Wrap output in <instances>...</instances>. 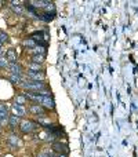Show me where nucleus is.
<instances>
[{"mask_svg": "<svg viewBox=\"0 0 138 157\" xmlns=\"http://www.w3.org/2000/svg\"><path fill=\"white\" fill-rule=\"evenodd\" d=\"M21 87H24L25 90L32 92H41L44 90H47V86L43 83V81H33V80H22Z\"/></svg>", "mask_w": 138, "mask_h": 157, "instance_id": "f257e3e1", "label": "nucleus"}, {"mask_svg": "<svg viewBox=\"0 0 138 157\" xmlns=\"http://www.w3.org/2000/svg\"><path fill=\"white\" fill-rule=\"evenodd\" d=\"M19 128H21V131L24 134H30V132H33V131H37L39 128H40V125H37L36 123L30 121V120H22V121L19 123Z\"/></svg>", "mask_w": 138, "mask_h": 157, "instance_id": "f03ea898", "label": "nucleus"}, {"mask_svg": "<svg viewBox=\"0 0 138 157\" xmlns=\"http://www.w3.org/2000/svg\"><path fill=\"white\" fill-rule=\"evenodd\" d=\"M32 39L37 43V46H44L46 47V44H47V33L46 32H43V30H39V32H35L32 35Z\"/></svg>", "mask_w": 138, "mask_h": 157, "instance_id": "7ed1b4c3", "label": "nucleus"}, {"mask_svg": "<svg viewBox=\"0 0 138 157\" xmlns=\"http://www.w3.org/2000/svg\"><path fill=\"white\" fill-rule=\"evenodd\" d=\"M28 78L29 80H33V81H43L46 78V75L44 72H36V71H29L28 69Z\"/></svg>", "mask_w": 138, "mask_h": 157, "instance_id": "20e7f679", "label": "nucleus"}, {"mask_svg": "<svg viewBox=\"0 0 138 157\" xmlns=\"http://www.w3.org/2000/svg\"><path fill=\"white\" fill-rule=\"evenodd\" d=\"M53 150L57 152L58 155H68V152H69L68 146L65 144H61V142H54L53 144Z\"/></svg>", "mask_w": 138, "mask_h": 157, "instance_id": "39448f33", "label": "nucleus"}, {"mask_svg": "<svg viewBox=\"0 0 138 157\" xmlns=\"http://www.w3.org/2000/svg\"><path fill=\"white\" fill-rule=\"evenodd\" d=\"M25 97H26V99L33 101V102L39 103V105H40L41 101H43V95H41L40 92H32V91H28L26 94H25Z\"/></svg>", "mask_w": 138, "mask_h": 157, "instance_id": "423d86ee", "label": "nucleus"}, {"mask_svg": "<svg viewBox=\"0 0 138 157\" xmlns=\"http://www.w3.org/2000/svg\"><path fill=\"white\" fill-rule=\"evenodd\" d=\"M8 71H10L11 76H21L22 75V68L18 62H14L8 65Z\"/></svg>", "mask_w": 138, "mask_h": 157, "instance_id": "0eeeda50", "label": "nucleus"}, {"mask_svg": "<svg viewBox=\"0 0 138 157\" xmlns=\"http://www.w3.org/2000/svg\"><path fill=\"white\" fill-rule=\"evenodd\" d=\"M8 109L6 105L0 103V124H6L8 121Z\"/></svg>", "mask_w": 138, "mask_h": 157, "instance_id": "6e6552de", "label": "nucleus"}, {"mask_svg": "<svg viewBox=\"0 0 138 157\" xmlns=\"http://www.w3.org/2000/svg\"><path fill=\"white\" fill-rule=\"evenodd\" d=\"M29 110L32 112L33 114H37V116H44V113H46V109L41 105H39V103H33L29 108Z\"/></svg>", "mask_w": 138, "mask_h": 157, "instance_id": "1a4fd4ad", "label": "nucleus"}, {"mask_svg": "<svg viewBox=\"0 0 138 157\" xmlns=\"http://www.w3.org/2000/svg\"><path fill=\"white\" fill-rule=\"evenodd\" d=\"M43 108H47V109H54L55 108V103H54V99H53V97L50 95V97H43V101H41L40 103Z\"/></svg>", "mask_w": 138, "mask_h": 157, "instance_id": "9d476101", "label": "nucleus"}, {"mask_svg": "<svg viewBox=\"0 0 138 157\" xmlns=\"http://www.w3.org/2000/svg\"><path fill=\"white\" fill-rule=\"evenodd\" d=\"M11 109H13V112H14V114L15 116H24L25 113H26V109L24 108V105H19V103H14L13 106H11Z\"/></svg>", "mask_w": 138, "mask_h": 157, "instance_id": "9b49d317", "label": "nucleus"}, {"mask_svg": "<svg viewBox=\"0 0 138 157\" xmlns=\"http://www.w3.org/2000/svg\"><path fill=\"white\" fill-rule=\"evenodd\" d=\"M36 120H37V123H39V125H43L44 128L46 127H50V124H51V121H50V119L49 117H46V116H40V117H36Z\"/></svg>", "mask_w": 138, "mask_h": 157, "instance_id": "f8f14e48", "label": "nucleus"}, {"mask_svg": "<svg viewBox=\"0 0 138 157\" xmlns=\"http://www.w3.org/2000/svg\"><path fill=\"white\" fill-rule=\"evenodd\" d=\"M6 58H7V61L8 62H11V63H14L17 61V52L14 51V50H8L7 51V54H6Z\"/></svg>", "mask_w": 138, "mask_h": 157, "instance_id": "ddd939ff", "label": "nucleus"}, {"mask_svg": "<svg viewBox=\"0 0 138 157\" xmlns=\"http://www.w3.org/2000/svg\"><path fill=\"white\" fill-rule=\"evenodd\" d=\"M24 46L29 47V48H36V47H37V43H36L32 37H28L26 40H24Z\"/></svg>", "mask_w": 138, "mask_h": 157, "instance_id": "4468645a", "label": "nucleus"}, {"mask_svg": "<svg viewBox=\"0 0 138 157\" xmlns=\"http://www.w3.org/2000/svg\"><path fill=\"white\" fill-rule=\"evenodd\" d=\"M44 57L46 55H39V54H33L32 55V61L35 63H39V65H41V63L44 62Z\"/></svg>", "mask_w": 138, "mask_h": 157, "instance_id": "2eb2a0df", "label": "nucleus"}, {"mask_svg": "<svg viewBox=\"0 0 138 157\" xmlns=\"http://www.w3.org/2000/svg\"><path fill=\"white\" fill-rule=\"evenodd\" d=\"M8 144H10L11 146H19L21 141H19V138H18L17 135H11L10 139H8Z\"/></svg>", "mask_w": 138, "mask_h": 157, "instance_id": "dca6fc26", "label": "nucleus"}, {"mask_svg": "<svg viewBox=\"0 0 138 157\" xmlns=\"http://www.w3.org/2000/svg\"><path fill=\"white\" fill-rule=\"evenodd\" d=\"M18 123H19V117H18V116L13 114V116L8 117V124H10L11 127H15V125L18 124Z\"/></svg>", "mask_w": 138, "mask_h": 157, "instance_id": "f3484780", "label": "nucleus"}, {"mask_svg": "<svg viewBox=\"0 0 138 157\" xmlns=\"http://www.w3.org/2000/svg\"><path fill=\"white\" fill-rule=\"evenodd\" d=\"M33 54L46 55V47H44V46H37L36 48H33Z\"/></svg>", "mask_w": 138, "mask_h": 157, "instance_id": "a211bd4d", "label": "nucleus"}, {"mask_svg": "<svg viewBox=\"0 0 138 157\" xmlns=\"http://www.w3.org/2000/svg\"><path fill=\"white\" fill-rule=\"evenodd\" d=\"M8 61H7V58H6V55H2L0 57V68L2 69H6V68H8Z\"/></svg>", "mask_w": 138, "mask_h": 157, "instance_id": "6ab92c4d", "label": "nucleus"}, {"mask_svg": "<svg viewBox=\"0 0 138 157\" xmlns=\"http://www.w3.org/2000/svg\"><path fill=\"white\" fill-rule=\"evenodd\" d=\"M25 101H26V97H25V94L17 95V98H15V102H17V103H19V105H24Z\"/></svg>", "mask_w": 138, "mask_h": 157, "instance_id": "aec40b11", "label": "nucleus"}, {"mask_svg": "<svg viewBox=\"0 0 138 157\" xmlns=\"http://www.w3.org/2000/svg\"><path fill=\"white\" fill-rule=\"evenodd\" d=\"M29 71H36V72H41V66L39 65V63H29Z\"/></svg>", "mask_w": 138, "mask_h": 157, "instance_id": "412c9836", "label": "nucleus"}, {"mask_svg": "<svg viewBox=\"0 0 138 157\" xmlns=\"http://www.w3.org/2000/svg\"><path fill=\"white\" fill-rule=\"evenodd\" d=\"M13 11L14 13H17V14H19V15H21L22 13H24V7H22V6H13Z\"/></svg>", "mask_w": 138, "mask_h": 157, "instance_id": "4be33fe9", "label": "nucleus"}, {"mask_svg": "<svg viewBox=\"0 0 138 157\" xmlns=\"http://www.w3.org/2000/svg\"><path fill=\"white\" fill-rule=\"evenodd\" d=\"M10 80L13 81V83H15V84H21L24 78H22L21 76H10Z\"/></svg>", "mask_w": 138, "mask_h": 157, "instance_id": "5701e85b", "label": "nucleus"}, {"mask_svg": "<svg viewBox=\"0 0 138 157\" xmlns=\"http://www.w3.org/2000/svg\"><path fill=\"white\" fill-rule=\"evenodd\" d=\"M8 40V36H7V33L6 32H3V30H0V41L2 43H6V41Z\"/></svg>", "mask_w": 138, "mask_h": 157, "instance_id": "b1692460", "label": "nucleus"}, {"mask_svg": "<svg viewBox=\"0 0 138 157\" xmlns=\"http://www.w3.org/2000/svg\"><path fill=\"white\" fill-rule=\"evenodd\" d=\"M40 155L43 156V157H55V156H54V153H53L51 150H44V152H41Z\"/></svg>", "mask_w": 138, "mask_h": 157, "instance_id": "393cba45", "label": "nucleus"}, {"mask_svg": "<svg viewBox=\"0 0 138 157\" xmlns=\"http://www.w3.org/2000/svg\"><path fill=\"white\" fill-rule=\"evenodd\" d=\"M55 157H68V156H66V155H57Z\"/></svg>", "mask_w": 138, "mask_h": 157, "instance_id": "a878e982", "label": "nucleus"}, {"mask_svg": "<svg viewBox=\"0 0 138 157\" xmlns=\"http://www.w3.org/2000/svg\"><path fill=\"white\" fill-rule=\"evenodd\" d=\"M2 46H3V43H2V41H0V50H2Z\"/></svg>", "mask_w": 138, "mask_h": 157, "instance_id": "bb28decb", "label": "nucleus"}, {"mask_svg": "<svg viewBox=\"0 0 138 157\" xmlns=\"http://www.w3.org/2000/svg\"><path fill=\"white\" fill-rule=\"evenodd\" d=\"M39 157H43V156H41V155H39Z\"/></svg>", "mask_w": 138, "mask_h": 157, "instance_id": "cd10ccee", "label": "nucleus"}, {"mask_svg": "<svg viewBox=\"0 0 138 157\" xmlns=\"http://www.w3.org/2000/svg\"><path fill=\"white\" fill-rule=\"evenodd\" d=\"M0 131H2V130H0Z\"/></svg>", "mask_w": 138, "mask_h": 157, "instance_id": "c85d7f7f", "label": "nucleus"}]
</instances>
